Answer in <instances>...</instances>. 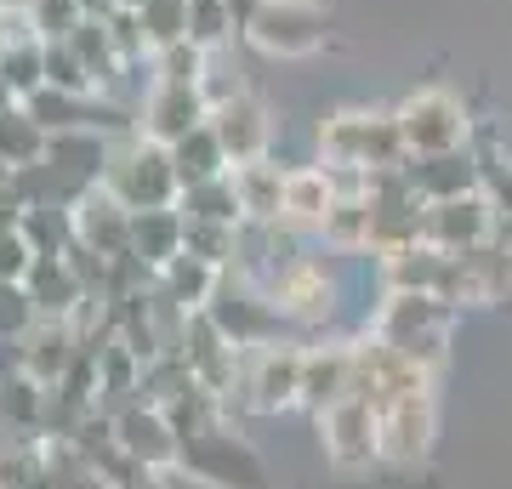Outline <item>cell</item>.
Returning a JSON list of instances; mask_svg holds the SVG:
<instances>
[{
    "instance_id": "obj_1",
    "label": "cell",
    "mask_w": 512,
    "mask_h": 489,
    "mask_svg": "<svg viewBox=\"0 0 512 489\" xmlns=\"http://www.w3.org/2000/svg\"><path fill=\"white\" fill-rule=\"evenodd\" d=\"M450 319H456V302L444 296H427V290H387L382 313H376V336L387 347H399L410 364L421 370H439L444 347H450Z\"/></svg>"
},
{
    "instance_id": "obj_2",
    "label": "cell",
    "mask_w": 512,
    "mask_h": 489,
    "mask_svg": "<svg viewBox=\"0 0 512 489\" xmlns=\"http://www.w3.org/2000/svg\"><path fill=\"white\" fill-rule=\"evenodd\" d=\"M103 188L126 211H160V205L183 200V182H177V165H171V148L154 143V137H126V143L109 148V171H103Z\"/></svg>"
},
{
    "instance_id": "obj_3",
    "label": "cell",
    "mask_w": 512,
    "mask_h": 489,
    "mask_svg": "<svg viewBox=\"0 0 512 489\" xmlns=\"http://www.w3.org/2000/svg\"><path fill=\"white\" fill-rule=\"evenodd\" d=\"M393 114H399L410 154H450V148H467V137H473V120L461 109V97H450V91H439V86L404 97Z\"/></svg>"
},
{
    "instance_id": "obj_4",
    "label": "cell",
    "mask_w": 512,
    "mask_h": 489,
    "mask_svg": "<svg viewBox=\"0 0 512 489\" xmlns=\"http://www.w3.org/2000/svg\"><path fill=\"white\" fill-rule=\"evenodd\" d=\"M177 467L194 472L200 484H217V489H262L256 455L239 444V433H222V421H211V427H200L194 438H183Z\"/></svg>"
},
{
    "instance_id": "obj_5",
    "label": "cell",
    "mask_w": 512,
    "mask_h": 489,
    "mask_svg": "<svg viewBox=\"0 0 512 489\" xmlns=\"http://www.w3.org/2000/svg\"><path fill=\"white\" fill-rule=\"evenodd\" d=\"M245 40H251L262 57H285V63H291V57H313L325 46V18H319L313 0H268L251 18Z\"/></svg>"
},
{
    "instance_id": "obj_6",
    "label": "cell",
    "mask_w": 512,
    "mask_h": 489,
    "mask_svg": "<svg viewBox=\"0 0 512 489\" xmlns=\"http://www.w3.org/2000/svg\"><path fill=\"white\" fill-rule=\"evenodd\" d=\"M495 234H501V211L484 194L433 200L421 211V245H439V251H473V245H484Z\"/></svg>"
},
{
    "instance_id": "obj_7",
    "label": "cell",
    "mask_w": 512,
    "mask_h": 489,
    "mask_svg": "<svg viewBox=\"0 0 512 489\" xmlns=\"http://www.w3.org/2000/svg\"><path fill=\"white\" fill-rule=\"evenodd\" d=\"M325 450L336 467H370L382 455V410L365 399H342L330 404L325 416Z\"/></svg>"
},
{
    "instance_id": "obj_8",
    "label": "cell",
    "mask_w": 512,
    "mask_h": 489,
    "mask_svg": "<svg viewBox=\"0 0 512 489\" xmlns=\"http://www.w3.org/2000/svg\"><path fill=\"white\" fill-rule=\"evenodd\" d=\"M416 194L427 205L433 200H461V194H484V160L478 148H450V154H410L404 160Z\"/></svg>"
},
{
    "instance_id": "obj_9",
    "label": "cell",
    "mask_w": 512,
    "mask_h": 489,
    "mask_svg": "<svg viewBox=\"0 0 512 489\" xmlns=\"http://www.w3.org/2000/svg\"><path fill=\"white\" fill-rule=\"evenodd\" d=\"M211 131L222 137L228 148V165H245V160H268V143H274V120L268 109L256 103L251 91H234L211 109Z\"/></svg>"
},
{
    "instance_id": "obj_10",
    "label": "cell",
    "mask_w": 512,
    "mask_h": 489,
    "mask_svg": "<svg viewBox=\"0 0 512 489\" xmlns=\"http://www.w3.org/2000/svg\"><path fill=\"white\" fill-rule=\"evenodd\" d=\"M211 120V103H205L200 86H171V80H154L143 97V137H154V143H183L194 126H205Z\"/></svg>"
},
{
    "instance_id": "obj_11",
    "label": "cell",
    "mask_w": 512,
    "mask_h": 489,
    "mask_svg": "<svg viewBox=\"0 0 512 489\" xmlns=\"http://www.w3.org/2000/svg\"><path fill=\"white\" fill-rule=\"evenodd\" d=\"M433 444V393L421 387V393H404L399 404H387L382 410V461H421Z\"/></svg>"
},
{
    "instance_id": "obj_12",
    "label": "cell",
    "mask_w": 512,
    "mask_h": 489,
    "mask_svg": "<svg viewBox=\"0 0 512 489\" xmlns=\"http://www.w3.org/2000/svg\"><path fill=\"white\" fill-rule=\"evenodd\" d=\"M74 234L86 239L92 251L120 256V251H131V211L97 182V188H86V194L74 200Z\"/></svg>"
},
{
    "instance_id": "obj_13",
    "label": "cell",
    "mask_w": 512,
    "mask_h": 489,
    "mask_svg": "<svg viewBox=\"0 0 512 489\" xmlns=\"http://www.w3.org/2000/svg\"><path fill=\"white\" fill-rule=\"evenodd\" d=\"M29 296H35L40 319H80L86 302H92V290L80 285V273L63 262V256H35V268H29Z\"/></svg>"
},
{
    "instance_id": "obj_14",
    "label": "cell",
    "mask_w": 512,
    "mask_h": 489,
    "mask_svg": "<svg viewBox=\"0 0 512 489\" xmlns=\"http://www.w3.org/2000/svg\"><path fill=\"white\" fill-rule=\"evenodd\" d=\"M461 262V302H501L512 290V245L501 234L473 245V251H456Z\"/></svg>"
},
{
    "instance_id": "obj_15",
    "label": "cell",
    "mask_w": 512,
    "mask_h": 489,
    "mask_svg": "<svg viewBox=\"0 0 512 489\" xmlns=\"http://www.w3.org/2000/svg\"><path fill=\"white\" fill-rule=\"evenodd\" d=\"M23 347H29V376L52 387L80 359V330H74V319H35L23 330Z\"/></svg>"
},
{
    "instance_id": "obj_16",
    "label": "cell",
    "mask_w": 512,
    "mask_h": 489,
    "mask_svg": "<svg viewBox=\"0 0 512 489\" xmlns=\"http://www.w3.org/2000/svg\"><path fill=\"white\" fill-rule=\"evenodd\" d=\"M353 381V347H308V364H302V410L325 416L330 404L348 399Z\"/></svg>"
},
{
    "instance_id": "obj_17",
    "label": "cell",
    "mask_w": 512,
    "mask_h": 489,
    "mask_svg": "<svg viewBox=\"0 0 512 489\" xmlns=\"http://www.w3.org/2000/svg\"><path fill=\"white\" fill-rule=\"evenodd\" d=\"M285 177L291 171H279L274 160H245L234 165V188H239V211L245 222H285Z\"/></svg>"
},
{
    "instance_id": "obj_18",
    "label": "cell",
    "mask_w": 512,
    "mask_h": 489,
    "mask_svg": "<svg viewBox=\"0 0 512 489\" xmlns=\"http://www.w3.org/2000/svg\"><path fill=\"white\" fill-rule=\"evenodd\" d=\"M183 234H188V217L177 211V205H160V211H131V251L143 256L154 273H160L171 256H183Z\"/></svg>"
},
{
    "instance_id": "obj_19",
    "label": "cell",
    "mask_w": 512,
    "mask_h": 489,
    "mask_svg": "<svg viewBox=\"0 0 512 489\" xmlns=\"http://www.w3.org/2000/svg\"><path fill=\"white\" fill-rule=\"evenodd\" d=\"M330 205H336V182L325 165H302L285 177V228H319Z\"/></svg>"
},
{
    "instance_id": "obj_20",
    "label": "cell",
    "mask_w": 512,
    "mask_h": 489,
    "mask_svg": "<svg viewBox=\"0 0 512 489\" xmlns=\"http://www.w3.org/2000/svg\"><path fill=\"white\" fill-rule=\"evenodd\" d=\"M365 148H370V114L365 109H342L319 120V154L325 165H348V171H365Z\"/></svg>"
},
{
    "instance_id": "obj_21",
    "label": "cell",
    "mask_w": 512,
    "mask_h": 489,
    "mask_svg": "<svg viewBox=\"0 0 512 489\" xmlns=\"http://www.w3.org/2000/svg\"><path fill=\"white\" fill-rule=\"evenodd\" d=\"M217 285H222V268H217V262H205V256H194V251L171 256V262L160 268V290H171V296H177L188 313L211 308Z\"/></svg>"
},
{
    "instance_id": "obj_22",
    "label": "cell",
    "mask_w": 512,
    "mask_h": 489,
    "mask_svg": "<svg viewBox=\"0 0 512 489\" xmlns=\"http://www.w3.org/2000/svg\"><path fill=\"white\" fill-rule=\"evenodd\" d=\"M171 165H177V182H183V188L211 182V177H222V171H234V165H228V148H222V137L211 131V120H205V126H194L183 143H171Z\"/></svg>"
},
{
    "instance_id": "obj_23",
    "label": "cell",
    "mask_w": 512,
    "mask_h": 489,
    "mask_svg": "<svg viewBox=\"0 0 512 489\" xmlns=\"http://www.w3.org/2000/svg\"><path fill=\"white\" fill-rule=\"evenodd\" d=\"M370 228H376V211H370L365 194H336V205L325 211V222L313 234L325 239L330 251H370Z\"/></svg>"
},
{
    "instance_id": "obj_24",
    "label": "cell",
    "mask_w": 512,
    "mask_h": 489,
    "mask_svg": "<svg viewBox=\"0 0 512 489\" xmlns=\"http://www.w3.org/2000/svg\"><path fill=\"white\" fill-rule=\"evenodd\" d=\"M46 148H52V131L40 126L23 103H12V109L0 114V160L12 165V171L40 165V160H46Z\"/></svg>"
},
{
    "instance_id": "obj_25",
    "label": "cell",
    "mask_w": 512,
    "mask_h": 489,
    "mask_svg": "<svg viewBox=\"0 0 512 489\" xmlns=\"http://www.w3.org/2000/svg\"><path fill=\"white\" fill-rule=\"evenodd\" d=\"M0 80L12 86V97H35L46 86V40L40 35H18L6 40V52H0Z\"/></svg>"
},
{
    "instance_id": "obj_26",
    "label": "cell",
    "mask_w": 512,
    "mask_h": 489,
    "mask_svg": "<svg viewBox=\"0 0 512 489\" xmlns=\"http://www.w3.org/2000/svg\"><path fill=\"white\" fill-rule=\"evenodd\" d=\"M177 211H183V217H194V222H245V211H239V188H234V171H222V177H211V182H194V188H183Z\"/></svg>"
},
{
    "instance_id": "obj_27",
    "label": "cell",
    "mask_w": 512,
    "mask_h": 489,
    "mask_svg": "<svg viewBox=\"0 0 512 489\" xmlns=\"http://www.w3.org/2000/svg\"><path fill=\"white\" fill-rule=\"evenodd\" d=\"M18 234L35 245V256H63L80 239L74 234V205H29Z\"/></svg>"
},
{
    "instance_id": "obj_28",
    "label": "cell",
    "mask_w": 512,
    "mask_h": 489,
    "mask_svg": "<svg viewBox=\"0 0 512 489\" xmlns=\"http://www.w3.org/2000/svg\"><path fill=\"white\" fill-rule=\"evenodd\" d=\"M148 63H154V80H171V86H205V74H211V52L194 40H171Z\"/></svg>"
},
{
    "instance_id": "obj_29",
    "label": "cell",
    "mask_w": 512,
    "mask_h": 489,
    "mask_svg": "<svg viewBox=\"0 0 512 489\" xmlns=\"http://www.w3.org/2000/svg\"><path fill=\"white\" fill-rule=\"evenodd\" d=\"M234 35H239V23H234V12H228V0H188V40H194V46L222 52Z\"/></svg>"
},
{
    "instance_id": "obj_30",
    "label": "cell",
    "mask_w": 512,
    "mask_h": 489,
    "mask_svg": "<svg viewBox=\"0 0 512 489\" xmlns=\"http://www.w3.org/2000/svg\"><path fill=\"white\" fill-rule=\"evenodd\" d=\"M143 29H148V46H154V52L171 46V40H188V0H148Z\"/></svg>"
},
{
    "instance_id": "obj_31",
    "label": "cell",
    "mask_w": 512,
    "mask_h": 489,
    "mask_svg": "<svg viewBox=\"0 0 512 489\" xmlns=\"http://www.w3.org/2000/svg\"><path fill=\"white\" fill-rule=\"evenodd\" d=\"M80 23H86L80 0H35V6H29V29H35L40 40H69Z\"/></svg>"
},
{
    "instance_id": "obj_32",
    "label": "cell",
    "mask_w": 512,
    "mask_h": 489,
    "mask_svg": "<svg viewBox=\"0 0 512 489\" xmlns=\"http://www.w3.org/2000/svg\"><path fill=\"white\" fill-rule=\"evenodd\" d=\"M40 319L29 285H0V336H23Z\"/></svg>"
},
{
    "instance_id": "obj_33",
    "label": "cell",
    "mask_w": 512,
    "mask_h": 489,
    "mask_svg": "<svg viewBox=\"0 0 512 489\" xmlns=\"http://www.w3.org/2000/svg\"><path fill=\"white\" fill-rule=\"evenodd\" d=\"M35 268V245L23 234H0V285H23Z\"/></svg>"
},
{
    "instance_id": "obj_34",
    "label": "cell",
    "mask_w": 512,
    "mask_h": 489,
    "mask_svg": "<svg viewBox=\"0 0 512 489\" xmlns=\"http://www.w3.org/2000/svg\"><path fill=\"white\" fill-rule=\"evenodd\" d=\"M23 211H29V205H23L12 188H0V234H18V228H23Z\"/></svg>"
},
{
    "instance_id": "obj_35",
    "label": "cell",
    "mask_w": 512,
    "mask_h": 489,
    "mask_svg": "<svg viewBox=\"0 0 512 489\" xmlns=\"http://www.w3.org/2000/svg\"><path fill=\"white\" fill-rule=\"evenodd\" d=\"M262 6H268V0H228V12H234L239 35H245V29H251V18H256V12H262Z\"/></svg>"
},
{
    "instance_id": "obj_36",
    "label": "cell",
    "mask_w": 512,
    "mask_h": 489,
    "mask_svg": "<svg viewBox=\"0 0 512 489\" xmlns=\"http://www.w3.org/2000/svg\"><path fill=\"white\" fill-rule=\"evenodd\" d=\"M80 12H86V18H114V12H120V0H80Z\"/></svg>"
},
{
    "instance_id": "obj_37",
    "label": "cell",
    "mask_w": 512,
    "mask_h": 489,
    "mask_svg": "<svg viewBox=\"0 0 512 489\" xmlns=\"http://www.w3.org/2000/svg\"><path fill=\"white\" fill-rule=\"evenodd\" d=\"M35 0H0V12H29Z\"/></svg>"
},
{
    "instance_id": "obj_38",
    "label": "cell",
    "mask_w": 512,
    "mask_h": 489,
    "mask_svg": "<svg viewBox=\"0 0 512 489\" xmlns=\"http://www.w3.org/2000/svg\"><path fill=\"white\" fill-rule=\"evenodd\" d=\"M12 103H18V97H12V86H6V80H0V114L12 109Z\"/></svg>"
},
{
    "instance_id": "obj_39",
    "label": "cell",
    "mask_w": 512,
    "mask_h": 489,
    "mask_svg": "<svg viewBox=\"0 0 512 489\" xmlns=\"http://www.w3.org/2000/svg\"><path fill=\"white\" fill-rule=\"evenodd\" d=\"M0 188H12V165L0 160Z\"/></svg>"
},
{
    "instance_id": "obj_40",
    "label": "cell",
    "mask_w": 512,
    "mask_h": 489,
    "mask_svg": "<svg viewBox=\"0 0 512 489\" xmlns=\"http://www.w3.org/2000/svg\"><path fill=\"white\" fill-rule=\"evenodd\" d=\"M6 40H12V35H6V23H0V52H6Z\"/></svg>"
}]
</instances>
